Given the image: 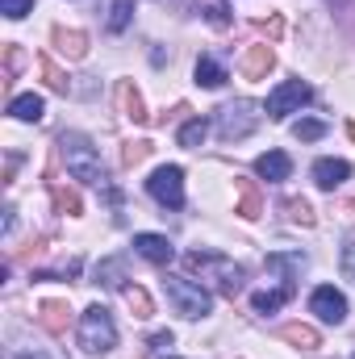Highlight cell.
<instances>
[{
  "label": "cell",
  "mask_w": 355,
  "mask_h": 359,
  "mask_svg": "<svg viewBox=\"0 0 355 359\" xmlns=\"http://www.w3.org/2000/svg\"><path fill=\"white\" fill-rule=\"evenodd\" d=\"M184 268L201 271V280H209L222 297H239L243 284H247V271L239 268L234 259L217 255V251H188V255H184Z\"/></svg>",
  "instance_id": "cell-1"
},
{
  "label": "cell",
  "mask_w": 355,
  "mask_h": 359,
  "mask_svg": "<svg viewBox=\"0 0 355 359\" xmlns=\"http://www.w3.org/2000/svg\"><path fill=\"white\" fill-rule=\"evenodd\" d=\"M59 155H63L67 176H72V180H80V184H105V163H100L96 147H92L84 134L67 130V134L59 138Z\"/></svg>",
  "instance_id": "cell-2"
},
{
  "label": "cell",
  "mask_w": 355,
  "mask_h": 359,
  "mask_svg": "<svg viewBox=\"0 0 355 359\" xmlns=\"http://www.w3.org/2000/svg\"><path fill=\"white\" fill-rule=\"evenodd\" d=\"M163 288H168V301L176 305L180 318H205L209 309H213V297H209V288L205 284H196V280H188V276H168L163 280Z\"/></svg>",
  "instance_id": "cell-3"
},
{
  "label": "cell",
  "mask_w": 355,
  "mask_h": 359,
  "mask_svg": "<svg viewBox=\"0 0 355 359\" xmlns=\"http://www.w3.org/2000/svg\"><path fill=\"white\" fill-rule=\"evenodd\" d=\"M80 347L88 355H105V351L117 347V326H113L105 305H88L84 309V318H80Z\"/></svg>",
  "instance_id": "cell-4"
},
{
  "label": "cell",
  "mask_w": 355,
  "mask_h": 359,
  "mask_svg": "<svg viewBox=\"0 0 355 359\" xmlns=\"http://www.w3.org/2000/svg\"><path fill=\"white\" fill-rule=\"evenodd\" d=\"M267 109H260L255 100H230V104H222L217 109V134L226 138V142H239V138H247L260 121H264Z\"/></svg>",
  "instance_id": "cell-5"
},
{
  "label": "cell",
  "mask_w": 355,
  "mask_h": 359,
  "mask_svg": "<svg viewBox=\"0 0 355 359\" xmlns=\"http://www.w3.org/2000/svg\"><path fill=\"white\" fill-rule=\"evenodd\" d=\"M147 192H151L163 209H180V205H184V172H180L176 163L155 168L151 180H147Z\"/></svg>",
  "instance_id": "cell-6"
},
{
  "label": "cell",
  "mask_w": 355,
  "mask_h": 359,
  "mask_svg": "<svg viewBox=\"0 0 355 359\" xmlns=\"http://www.w3.org/2000/svg\"><path fill=\"white\" fill-rule=\"evenodd\" d=\"M309 96H314V88L305 84V80H284L280 88H272V96H267V117H288V113H297L301 104H309Z\"/></svg>",
  "instance_id": "cell-7"
},
{
  "label": "cell",
  "mask_w": 355,
  "mask_h": 359,
  "mask_svg": "<svg viewBox=\"0 0 355 359\" xmlns=\"http://www.w3.org/2000/svg\"><path fill=\"white\" fill-rule=\"evenodd\" d=\"M309 309H314V313H318V322H326V326H343V322H347V297H343L335 284L314 288Z\"/></svg>",
  "instance_id": "cell-8"
},
{
  "label": "cell",
  "mask_w": 355,
  "mask_h": 359,
  "mask_svg": "<svg viewBox=\"0 0 355 359\" xmlns=\"http://www.w3.org/2000/svg\"><path fill=\"white\" fill-rule=\"evenodd\" d=\"M134 251H138L147 264H159V268H168V264L176 259V247H172V238H163V234H134Z\"/></svg>",
  "instance_id": "cell-9"
},
{
  "label": "cell",
  "mask_w": 355,
  "mask_h": 359,
  "mask_svg": "<svg viewBox=\"0 0 355 359\" xmlns=\"http://www.w3.org/2000/svg\"><path fill=\"white\" fill-rule=\"evenodd\" d=\"M347 176H351V163L347 159H318L314 163V184L326 188V192H335L339 184H347Z\"/></svg>",
  "instance_id": "cell-10"
},
{
  "label": "cell",
  "mask_w": 355,
  "mask_h": 359,
  "mask_svg": "<svg viewBox=\"0 0 355 359\" xmlns=\"http://www.w3.org/2000/svg\"><path fill=\"white\" fill-rule=\"evenodd\" d=\"M267 271H280V288H293V276L305 271V255L301 251H276V255H267Z\"/></svg>",
  "instance_id": "cell-11"
},
{
  "label": "cell",
  "mask_w": 355,
  "mask_h": 359,
  "mask_svg": "<svg viewBox=\"0 0 355 359\" xmlns=\"http://www.w3.org/2000/svg\"><path fill=\"white\" fill-rule=\"evenodd\" d=\"M255 172H260L267 184H284V180H288V172H293V159H288L284 151H267V155H260V159H255Z\"/></svg>",
  "instance_id": "cell-12"
},
{
  "label": "cell",
  "mask_w": 355,
  "mask_h": 359,
  "mask_svg": "<svg viewBox=\"0 0 355 359\" xmlns=\"http://www.w3.org/2000/svg\"><path fill=\"white\" fill-rule=\"evenodd\" d=\"M272 63H276V55H272V46H251L243 59H239V72L247 76V80H264L267 72H272Z\"/></svg>",
  "instance_id": "cell-13"
},
{
  "label": "cell",
  "mask_w": 355,
  "mask_h": 359,
  "mask_svg": "<svg viewBox=\"0 0 355 359\" xmlns=\"http://www.w3.org/2000/svg\"><path fill=\"white\" fill-rule=\"evenodd\" d=\"M55 46L67 59H84L88 55V34H80V29H55Z\"/></svg>",
  "instance_id": "cell-14"
},
{
  "label": "cell",
  "mask_w": 355,
  "mask_h": 359,
  "mask_svg": "<svg viewBox=\"0 0 355 359\" xmlns=\"http://www.w3.org/2000/svg\"><path fill=\"white\" fill-rule=\"evenodd\" d=\"M226 80H230V76H226V67H222L213 55H201V59H196V84H201V88H222Z\"/></svg>",
  "instance_id": "cell-15"
},
{
  "label": "cell",
  "mask_w": 355,
  "mask_h": 359,
  "mask_svg": "<svg viewBox=\"0 0 355 359\" xmlns=\"http://www.w3.org/2000/svg\"><path fill=\"white\" fill-rule=\"evenodd\" d=\"M8 113H13L17 121H42V113H46V104H42V96H38V92H25V96H13V104H8Z\"/></svg>",
  "instance_id": "cell-16"
},
{
  "label": "cell",
  "mask_w": 355,
  "mask_h": 359,
  "mask_svg": "<svg viewBox=\"0 0 355 359\" xmlns=\"http://www.w3.org/2000/svg\"><path fill=\"white\" fill-rule=\"evenodd\" d=\"M117 104H121V113H126L130 121H147V109H142V96H138V88H134L130 80H121V84H117Z\"/></svg>",
  "instance_id": "cell-17"
},
{
  "label": "cell",
  "mask_w": 355,
  "mask_h": 359,
  "mask_svg": "<svg viewBox=\"0 0 355 359\" xmlns=\"http://www.w3.org/2000/svg\"><path fill=\"white\" fill-rule=\"evenodd\" d=\"M38 322H42L51 334H63V330H67V322H72V309H67L63 301H46V305H42V313H38Z\"/></svg>",
  "instance_id": "cell-18"
},
{
  "label": "cell",
  "mask_w": 355,
  "mask_h": 359,
  "mask_svg": "<svg viewBox=\"0 0 355 359\" xmlns=\"http://www.w3.org/2000/svg\"><path fill=\"white\" fill-rule=\"evenodd\" d=\"M234 188H239V213H243V217H260V213H264L260 192H255L247 180H239V176H234Z\"/></svg>",
  "instance_id": "cell-19"
},
{
  "label": "cell",
  "mask_w": 355,
  "mask_h": 359,
  "mask_svg": "<svg viewBox=\"0 0 355 359\" xmlns=\"http://www.w3.org/2000/svg\"><path fill=\"white\" fill-rule=\"evenodd\" d=\"M96 284H105V288H126V264L121 259H105L100 268H96Z\"/></svg>",
  "instance_id": "cell-20"
},
{
  "label": "cell",
  "mask_w": 355,
  "mask_h": 359,
  "mask_svg": "<svg viewBox=\"0 0 355 359\" xmlns=\"http://www.w3.org/2000/svg\"><path fill=\"white\" fill-rule=\"evenodd\" d=\"M288 297H293V288H267V292H255L251 297V305H255V313H276Z\"/></svg>",
  "instance_id": "cell-21"
},
{
  "label": "cell",
  "mask_w": 355,
  "mask_h": 359,
  "mask_svg": "<svg viewBox=\"0 0 355 359\" xmlns=\"http://www.w3.org/2000/svg\"><path fill=\"white\" fill-rule=\"evenodd\" d=\"M205 134H209V121H205V117H192V121H184V126H180V147L196 151V147L205 142Z\"/></svg>",
  "instance_id": "cell-22"
},
{
  "label": "cell",
  "mask_w": 355,
  "mask_h": 359,
  "mask_svg": "<svg viewBox=\"0 0 355 359\" xmlns=\"http://www.w3.org/2000/svg\"><path fill=\"white\" fill-rule=\"evenodd\" d=\"M121 297H126V305L134 309V318H151V313H155V305H151L147 288H138V284H126V288H121Z\"/></svg>",
  "instance_id": "cell-23"
},
{
  "label": "cell",
  "mask_w": 355,
  "mask_h": 359,
  "mask_svg": "<svg viewBox=\"0 0 355 359\" xmlns=\"http://www.w3.org/2000/svg\"><path fill=\"white\" fill-rule=\"evenodd\" d=\"M280 339H288V343H297V347H305V351L318 347V330H309V326H284Z\"/></svg>",
  "instance_id": "cell-24"
},
{
  "label": "cell",
  "mask_w": 355,
  "mask_h": 359,
  "mask_svg": "<svg viewBox=\"0 0 355 359\" xmlns=\"http://www.w3.org/2000/svg\"><path fill=\"white\" fill-rule=\"evenodd\" d=\"M130 21H134V0H113V13H109V29H113V34H121Z\"/></svg>",
  "instance_id": "cell-25"
},
{
  "label": "cell",
  "mask_w": 355,
  "mask_h": 359,
  "mask_svg": "<svg viewBox=\"0 0 355 359\" xmlns=\"http://www.w3.org/2000/svg\"><path fill=\"white\" fill-rule=\"evenodd\" d=\"M38 67H42V76H46V84H51V88H55V92H63V96L72 92V80H67V76H63V72H59V67H55V63H51L46 55L38 59Z\"/></svg>",
  "instance_id": "cell-26"
},
{
  "label": "cell",
  "mask_w": 355,
  "mask_h": 359,
  "mask_svg": "<svg viewBox=\"0 0 355 359\" xmlns=\"http://www.w3.org/2000/svg\"><path fill=\"white\" fill-rule=\"evenodd\" d=\"M51 192H55V205H59L63 213H80V196H76L72 188H63V184H51Z\"/></svg>",
  "instance_id": "cell-27"
},
{
  "label": "cell",
  "mask_w": 355,
  "mask_h": 359,
  "mask_svg": "<svg viewBox=\"0 0 355 359\" xmlns=\"http://www.w3.org/2000/svg\"><path fill=\"white\" fill-rule=\"evenodd\" d=\"M322 134H326V126H322V121H309V117L293 126V138H301V142H314V138H322Z\"/></svg>",
  "instance_id": "cell-28"
},
{
  "label": "cell",
  "mask_w": 355,
  "mask_h": 359,
  "mask_svg": "<svg viewBox=\"0 0 355 359\" xmlns=\"http://www.w3.org/2000/svg\"><path fill=\"white\" fill-rule=\"evenodd\" d=\"M0 13L13 17V21H21L25 13H34V0H0Z\"/></svg>",
  "instance_id": "cell-29"
},
{
  "label": "cell",
  "mask_w": 355,
  "mask_h": 359,
  "mask_svg": "<svg viewBox=\"0 0 355 359\" xmlns=\"http://www.w3.org/2000/svg\"><path fill=\"white\" fill-rule=\"evenodd\" d=\"M284 209H288V217H293V222H301V226H314V209H309L305 201H288Z\"/></svg>",
  "instance_id": "cell-30"
},
{
  "label": "cell",
  "mask_w": 355,
  "mask_h": 359,
  "mask_svg": "<svg viewBox=\"0 0 355 359\" xmlns=\"http://www.w3.org/2000/svg\"><path fill=\"white\" fill-rule=\"evenodd\" d=\"M147 155H151V142H126V151H121L126 163H142Z\"/></svg>",
  "instance_id": "cell-31"
},
{
  "label": "cell",
  "mask_w": 355,
  "mask_h": 359,
  "mask_svg": "<svg viewBox=\"0 0 355 359\" xmlns=\"http://www.w3.org/2000/svg\"><path fill=\"white\" fill-rule=\"evenodd\" d=\"M343 276L355 284V243H347V247H343Z\"/></svg>",
  "instance_id": "cell-32"
},
{
  "label": "cell",
  "mask_w": 355,
  "mask_h": 359,
  "mask_svg": "<svg viewBox=\"0 0 355 359\" xmlns=\"http://www.w3.org/2000/svg\"><path fill=\"white\" fill-rule=\"evenodd\" d=\"M4 59H8V76H17V67L25 63V55H21L17 46H8V50H4Z\"/></svg>",
  "instance_id": "cell-33"
},
{
  "label": "cell",
  "mask_w": 355,
  "mask_h": 359,
  "mask_svg": "<svg viewBox=\"0 0 355 359\" xmlns=\"http://www.w3.org/2000/svg\"><path fill=\"white\" fill-rule=\"evenodd\" d=\"M205 17H209V21H213V25H226V21H230V17H226V8H222V4H209V8H205Z\"/></svg>",
  "instance_id": "cell-34"
},
{
  "label": "cell",
  "mask_w": 355,
  "mask_h": 359,
  "mask_svg": "<svg viewBox=\"0 0 355 359\" xmlns=\"http://www.w3.org/2000/svg\"><path fill=\"white\" fill-rule=\"evenodd\" d=\"M172 343H176V339H172V330H159V334L151 339V347H155V351H168Z\"/></svg>",
  "instance_id": "cell-35"
},
{
  "label": "cell",
  "mask_w": 355,
  "mask_h": 359,
  "mask_svg": "<svg viewBox=\"0 0 355 359\" xmlns=\"http://www.w3.org/2000/svg\"><path fill=\"white\" fill-rule=\"evenodd\" d=\"M13 359H51V355H13Z\"/></svg>",
  "instance_id": "cell-36"
},
{
  "label": "cell",
  "mask_w": 355,
  "mask_h": 359,
  "mask_svg": "<svg viewBox=\"0 0 355 359\" xmlns=\"http://www.w3.org/2000/svg\"><path fill=\"white\" fill-rule=\"evenodd\" d=\"M347 134H351V138H355V121H351V126H347Z\"/></svg>",
  "instance_id": "cell-37"
},
{
  "label": "cell",
  "mask_w": 355,
  "mask_h": 359,
  "mask_svg": "<svg viewBox=\"0 0 355 359\" xmlns=\"http://www.w3.org/2000/svg\"><path fill=\"white\" fill-rule=\"evenodd\" d=\"M168 359H172V355H168Z\"/></svg>",
  "instance_id": "cell-38"
},
{
  "label": "cell",
  "mask_w": 355,
  "mask_h": 359,
  "mask_svg": "<svg viewBox=\"0 0 355 359\" xmlns=\"http://www.w3.org/2000/svg\"><path fill=\"white\" fill-rule=\"evenodd\" d=\"M351 359H355V355H351Z\"/></svg>",
  "instance_id": "cell-39"
}]
</instances>
